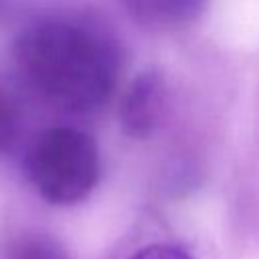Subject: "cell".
Returning <instances> with one entry per match:
<instances>
[{"instance_id":"1","label":"cell","mask_w":259,"mask_h":259,"mask_svg":"<svg viewBox=\"0 0 259 259\" xmlns=\"http://www.w3.org/2000/svg\"><path fill=\"white\" fill-rule=\"evenodd\" d=\"M12 59L26 87L65 113L101 109L121 69L111 34L75 14H49L28 22L14 38Z\"/></svg>"},{"instance_id":"2","label":"cell","mask_w":259,"mask_h":259,"mask_svg":"<svg viewBox=\"0 0 259 259\" xmlns=\"http://www.w3.org/2000/svg\"><path fill=\"white\" fill-rule=\"evenodd\" d=\"M30 188L53 206L83 202L97 186L101 158L91 134L75 125H53L34 136L22 158Z\"/></svg>"},{"instance_id":"3","label":"cell","mask_w":259,"mask_h":259,"mask_svg":"<svg viewBox=\"0 0 259 259\" xmlns=\"http://www.w3.org/2000/svg\"><path fill=\"white\" fill-rule=\"evenodd\" d=\"M168 105V85L156 69L138 73L119 103V125L134 140L150 138L162 123Z\"/></svg>"},{"instance_id":"4","label":"cell","mask_w":259,"mask_h":259,"mask_svg":"<svg viewBox=\"0 0 259 259\" xmlns=\"http://www.w3.org/2000/svg\"><path fill=\"white\" fill-rule=\"evenodd\" d=\"M132 16L144 26H176L192 18L198 0H121Z\"/></svg>"},{"instance_id":"5","label":"cell","mask_w":259,"mask_h":259,"mask_svg":"<svg viewBox=\"0 0 259 259\" xmlns=\"http://www.w3.org/2000/svg\"><path fill=\"white\" fill-rule=\"evenodd\" d=\"M2 259H71L67 249L51 235L26 233L8 243Z\"/></svg>"},{"instance_id":"6","label":"cell","mask_w":259,"mask_h":259,"mask_svg":"<svg viewBox=\"0 0 259 259\" xmlns=\"http://www.w3.org/2000/svg\"><path fill=\"white\" fill-rule=\"evenodd\" d=\"M22 127V109L16 95L0 85V156L6 154L18 140Z\"/></svg>"},{"instance_id":"7","label":"cell","mask_w":259,"mask_h":259,"mask_svg":"<svg viewBox=\"0 0 259 259\" xmlns=\"http://www.w3.org/2000/svg\"><path fill=\"white\" fill-rule=\"evenodd\" d=\"M127 259H194L184 247L174 243H150L140 247Z\"/></svg>"}]
</instances>
